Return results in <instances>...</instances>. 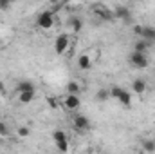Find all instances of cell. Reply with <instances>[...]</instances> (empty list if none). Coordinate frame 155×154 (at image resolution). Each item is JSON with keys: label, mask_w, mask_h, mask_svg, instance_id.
Instances as JSON below:
<instances>
[{"label": "cell", "mask_w": 155, "mask_h": 154, "mask_svg": "<svg viewBox=\"0 0 155 154\" xmlns=\"http://www.w3.org/2000/svg\"><path fill=\"white\" fill-rule=\"evenodd\" d=\"M141 38L144 40V42H148L150 45L155 44V27H152V26H144V27H143V37H141Z\"/></svg>", "instance_id": "8"}, {"label": "cell", "mask_w": 155, "mask_h": 154, "mask_svg": "<svg viewBox=\"0 0 155 154\" xmlns=\"http://www.w3.org/2000/svg\"><path fill=\"white\" fill-rule=\"evenodd\" d=\"M56 149H58L60 152H67V151H69V140H65V142H58V143H56Z\"/></svg>", "instance_id": "20"}, {"label": "cell", "mask_w": 155, "mask_h": 154, "mask_svg": "<svg viewBox=\"0 0 155 154\" xmlns=\"http://www.w3.org/2000/svg\"><path fill=\"white\" fill-rule=\"evenodd\" d=\"M4 89H5V85H4V82L0 80V93H4Z\"/></svg>", "instance_id": "26"}, {"label": "cell", "mask_w": 155, "mask_h": 154, "mask_svg": "<svg viewBox=\"0 0 155 154\" xmlns=\"http://www.w3.org/2000/svg\"><path fill=\"white\" fill-rule=\"evenodd\" d=\"M67 45H69V37H67L65 33L58 35V37H56V42H54V51H56V54H63L65 49H67Z\"/></svg>", "instance_id": "4"}, {"label": "cell", "mask_w": 155, "mask_h": 154, "mask_svg": "<svg viewBox=\"0 0 155 154\" xmlns=\"http://www.w3.org/2000/svg\"><path fill=\"white\" fill-rule=\"evenodd\" d=\"M132 89L135 91V94H143V93L146 91V82H144L143 78H135V80L132 82Z\"/></svg>", "instance_id": "11"}, {"label": "cell", "mask_w": 155, "mask_h": 154, "mask_svg": "<svg viewBox=\"0 0 155 154\" xmlns=\"http://www.w3.org/2000/svg\"><path fill=\"white\" fill-rule=\"evenodd\" d=\"M79 96H76V94H67L65 96V100H63V105L69 109V111H76L78 107H79Z\"/></svg>", "instance_id": "6"}, {"label": "cell", "mask_w": 155, "mask_h": 154, "mask_svg": "<svg viewBox=\"0 0 155 154\" xmlns=\"http://www.w3.org/2000/svg\"><path fill=\"white\" fill-rule=\"evenodd\" d=\"M11 7V2L9 0H0V11H7Z\"/></svg>", "instance_id": "23"}, {"label": "cell", "mask_w": 155, "mask_h": 154, "mask_svg": "<svg viewBox=\"0 0 155 154\" xmlns=\"http://www.w3.org/2000/svg\"><path fill=\"white\" fill-rule=\"evenodd\" d=\"M94 11L99 13V16H101L103 20H112V18H114V13H112L110 9H107V7H103V5H96Z\"/></svg>", "instance_id": "12"}, {"label": "cell", "mask_w": 155, "mask_h": 154, "mask_svg": "<svg viewBox=\"0 0 155 154\" xmlns=\"http://www.w3.org/2000/svg\"><path fill=\"white\" fill-rule=\"evenodd\" d=\"M35 98H36V93H35V91H31V93H20V94H18V102H20L22 105L31 103Z\"/></svg>", "instance_id": "13"}, {"label": "cell", "mask_w": 155, "mask_h": 154, "mask_svg": "<svg viewBox=\"0 0 155 154\" xmlns=\"http://www.w3.org/2000/svg\"><path fill=\"white\" fill-rule=\"evenodd\" d=\"M78 67H79L81 71L90 69V67H92V58H90L88 54H81V56H78Z\"/></svg>", "instance_id": "9"}, {"label": "cell", "mask_w": 155, "mask_h": 154, "mask_svg": "<svg viewBox=\"0 0 155 154\" xmlns=\"http://www.w3.org/2000/svg\"><path fill=\"white\" fill-rule=\"evenodd\" d=\"M150 47V44L148 42H144V40H139V42H135V45H134V51L135 53H143L144 54V51Z\"/></svg>", "instance_id": "16"}, {"label": "cell", "mask_w": 155, "mask_h": 154, "mask_svg": "<svg viewBox=\"0 0 155 154\" xmlns=\"http://www.w3.org/2000/svg\"><path fill=\"white\" fill-rule=\"evenodd\" d=\"M110 96H114L117 102H119L121 105H124V107H130V105H132V94H130L126 89H121V87H117V85H112Z\"/></svg>", "instance_id": "1"}, {"label": "cell", "mask_w": 155, "mask_h": 154, "mask_svg": "<svg viewBox=\"0 0 155 154\" xmlns=\"http://www.w3.org/2000/svg\"><path fill=\"white\" fill-rule=\"evenodd\" d=\"M47 102H49V105H51L52 109H56V107H58V103H56V98H52V96H51V98H47Z\"/></svg>", "instance_id": "25"}, {"label": "cell", "mask_w": 155, "mask_h": 154, "mask_svg": "<svg viewBox=\"0 0 155 154\" xmlns=\"http://www.w3.org/2000/svg\"><path fill=\"white\" fill-rule=\"evenodd\" d=\"M29 127H18V136H22V138H27L29 136Z\"/></svg>", "instance_id": "22"}, {"label": "cell", "mask_w": 155, "mask_h": 154, "mask_svg": "<svg viewBox=\"0 0 155 154\" xmlns=\"http://www.w3.org/2000/svg\"><path fill=\"white\" fill-rule=\"evenodd\" d=\"M128 60H130V65L135 67V69H144V67H148V58H146V54H143V53L132 51L130 56H128Z\"/></svg>", "instance_id": "3"}, {"label": "cell", "mask_w": 155, "mask_h": 154, "mask_svg": "<svg viewBox=\"0 0 155 154\" xmlns=\"http://www.w3.org/2000/svg\"><path fill=\"white\" fill-rule=\"evenodd\" d=\"M36 26L41 29H51L54 26V13L49 9V11H41L36 18Z\"/></svg>", "instance_id": "2"}, {"label": "cell", "mask_w": 155, "mask_h": 154, "mask_svg": "<svg viewBox=\"0 0 155 154\" xmlns=\"http://www.w3.org/2000/svg\"><path fill=\"white\" fill-rule=\"evenodd\" d=\"M143 149H144L146 152H153L155 151V142L153 140H144V142H143Z\"/></svg>", "instance_id": "19"}, {"label": "cell", "mask_w": 155, "mask_h": 154, "mask_svg": "<svg viewBox=\"0 0 155 154\" xmlns=\"http://www.w3.org/2000/svg\"><path fill=\"white\" fill-rule=\"evenodd\" d=\"M112 13H114V18H123V20H126V22L130 20V15H132L126 5H116Z\"/></svg>", "instance_id": "7"}, {"label": "cell", "mask_w": 155, "mask_h": 154, "mask_svg": "<svg viewBox=\"0 0 155 154\" xmlns=\"http://www.w3.org/2000/svg\"><path fill=\"white\" fill-rule=\"evenodd\" d=\"M52 140H54V143H58V142H65V140H67V134H65V131H61V129H56V131L52 132Z\"/></svg>", "instance_id": "17"}, {"label": "cell", "mask_w": 155, "mask_h": 154, "mask_svg": "<svg viewBox=\"0 0 155 154\" xmlns=\"http://www.w3.org/2000/svg\"><path fill=\"white\" fill-rule=\"evenodd\" d=\"M16 91H18V94L20 93H31V91H35V85L29 80H22V82L16 83Z\"/></svg>", "instance_id": "10"}, {"label": "cell", "mask_w": 155, "mask_h": 154, "mask_svg": "<svg viewBox=\"0 0 155 154\" xmlns=\"http://www.w3.org/2000/svg\"><path fill=\"white\" fill-rule=\"evenodd\" d=\"M108 98H110V91H108L107 87H101V89L96 93V100H97L99 103H105Z\"/></svg>", "instance_id": "14"}, {"label": "cell", "mask_w": 155, "mask_h": 154, "mask_svg": "<svg viewBox=\"0 0 155 154\" xmlns=\"http://www.w3.org/2000/svg\"><path fill=\"white\" fill-rule=\"evenodd\" d=\"M79 91H81V87H79L78 82H69V83H67V93H69V94L79 96Z\"/></svg>", "instance_id": "15"}, {"label": "cell", "mask_w": 155, "mask_h": 154, "mask_svg": "<svg viewBox=\"0 0 155 154\" xmlns=\"http://www.w3.org/2000/svg\"><path fill=\"white\" fill-rule=\"evenodd\" d=\"M69 26L72 27V31H79L81 27H83V22H81V18H78V16H72L71 20H69Z\"/></svg>", "instance_id": "18"}, {"label": "cell", "mask_w": 155, "mask_h": 154, "mask_svg": "<svg viewBox=\"0 0 155 154\" xmlns=\"http://www.w3.org/2000/svg\"><path fill=\"white\" fill-rule=\"evenodd\" d=\"M7 134H9V129H7V123L0 120V138H2V136H7Z\"/></svg>", "instance_id": "21"}, {"label": "cell", "mask_w": 155, "mask_h": 154, "mask_svg": "<svg viewBox=\"0 0 155 154\" xmlns=\"http://www.w3.org/2000/svg\"><path fill=\"white\" fill-rule=\"evenodd\" d=\"M143 27H144V26H141V24H135V26H134V33H135L137 37H143Z\"/></svg>", "instance_id": "24"}, {"label": "cell", "mask_w": 155, "mask_h": 154, "mask_svg": "<svg viewBox=\"0 0 155 154\" xmlns=\"http://www.w3.org/2000/svg\"><path fill=\"white\" fill-rule=\"evenodd\" d=\"M72 123H74V127H76L78 131H87L88 127H90V121H88V118L87 116H83V114H78L74 116V120H72Z\"/></svg>", "instance_id": "5"}]
</instances>
